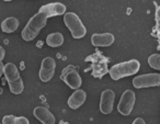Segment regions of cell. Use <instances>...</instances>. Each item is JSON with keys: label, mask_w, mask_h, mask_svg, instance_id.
<instances>
[{"label": "cell", "mask_w": 160, "mask_h": 124, "mask_svg": "<svg viewBox=\"0 0 160 124\" xmlns=\"http://www.w3.org/2000/svg\"><path fill=\"white\" fill-rule=\"evenodd\" d=\"M47 22V17L42 12L34 14L31 19L29 20L28 24L25 25V28L22 31V39L24 41H33L36 36L38 35V33L41 32V30L46 25Z\"/></svg>", "instance_id": "6da1fadb"}, {"label": "cell", "mask_w": 160, "mask_h": 124, "mask_svg": "<svg viewBox=\"0 0 160 124\" xmlns=\"http://www.w3.org/2000/svg\"><path fill=\"white\" fill-rule=\"evenodd\" d=\"M3 75L6 77L8 85H9L10 91L14 95H20L23 92L24 84L19 73V69L13 63H8L3 67Z\"/></svg>", "instance_id": "7a4b0ae2"}, {"label": "cell", "mask_w": 160, "mask_h": 124, "mask_svg": "<svg viewBox=\"0 0 160 124\" xmlns=\"http://www.w3.org/2000/svg\"><path fill=\"white\" fill-rule=\"evenodd\" d=\"M140 68V64L137 59H131L127 62L120 63L114 65L109 70V74L113 80H120L127 76H132L136 74Z\"/></svg>", "instance_id": "3957f363"}, {"label": "cell", "mask_w": 160, "mask_h": 124, "mask_svg": "<svg viewBox=\"0 0 160 124\" xmlns=\"http://www.w3.org/2000/svg\"><path fill=\"white\" fill-rule=\"evenodd\" d=\"M64 23L70 31L73 39H82L87 34V29L81 22L80 18L73 12H66L64 14Z\"/></svg>", "instance_id": "277c9868"}, {"label": "cell", "mask_w": 160, "mask_h": 124, "mask_svg": "<svg viewBox=\"0 0 160 124\" xmlns=\"http://www.w3.org/2000/svg\"><path fill=\"white\" fill-rule=\"evenodd\" d=\"M86 60H90L91 62V69H92V76L96 78H101L109 73V68H108V64H109L110 59L104 56L100 52H96L93 55L87 57Z\"/></svg>", "instance_id": "5b68a950"}, {"label": "cell", "mask_w": 160, "mask_h": 124, "mask_svg": "<svg viewBox=\"0 0 160 124\" xmlns=\"http://www.w3.org/2000/svg\"><path fill=\"white\" fill-rule=\"evenodd\" d=\"M60 79L68 87H70L71 89H76V90L79 89L82 84V79L78 73V69L72 65H69L66 68L62 69V74H60Z\"/></svg>", "instance_id": "8992f818"}, {"label": "cell", "mask_w": 160, "mask_h": 124, "mask_svg": "<svg viewBox=\"0 0 160 124\" xmlns=\"http://www.w3.org/2000/svg\"><path fill=\"white\" fill-rule=\"evenodd\" d=\"M136 96L133 90H126L123 92L121 100L118 104V111L122 115H129L133 111V108L135 106Z\"/></svg>", "instance_id": "52a82bcc"}, {"label": "cell", "mask_w": 160, "mask_h": 124, "mask_svg": "<svg viewBox=\"0 0 160 124\" xmlns=\"http://www.w3.org/2000/svg\"><path fill=\"white\" fill-rule=\"evenodd\" d=\"M133 86L137 89L160 86V74H146L137 76L133 79Z\"/></svg>", "instance_id": "ba28073f"}, {"label": "cell", "mask_w": 160, "mask_h": 124, "mask_svg": "<svg viewBox=\"0 0 160 124\" xmlns=\"http://www.w3.org/2000/svg\"><path fill=\"white\" fill-rule=\"evenodd\" d=\"M56 70V62L53 57H45L42 60L38 77L43 82H47L54 77Z\"/></svg>", "instance_id": "9c48e42d"}, {"label": "cell", "mask_w": 160, "mask_h": 124, "mask_svg": "<svg viewBox=\"0 0 160 124\" xmlns=\"http://www.w3.org/2000/svg\"><path fill=\"white\" fill-rule=\"evenodd\" d=\"M114 100H115V93L111 89L104 90L101 93L100 99V111L103 114H110L113 110Z\"/></svg>", "instance_id": "30bf717a"}, {"label": "cell", "mask_w": 160, "mask_h": 124, "mask_svg": "<svg viewBox=\"0 0 160 124\" xmlns=\"http://www.w3.org/2000/svg\"><path fill=\"white\" fill-rule=\"evenodd\" d=\"M40 12L44 13L47 17V19L51 17L55 16H62L66 13V6L60 3H52L44 5L40 8Z\"/></svg>", "instance_id": "8fae6325"}, {"label": "cell", "mask_w": 160, "mask_h": 124, "mask_svg": "<svg viewBox=\"0 0 160 124\" xmlns=\"http://www.w3.org/2000/svg\"><path fill=\"white\" fill-rule=\"evenodd\" d=\"M114 35L112 33H94L91 36V43L96 47H108L114 43Z\"/></svg>", "instance_id": "7c38bea8"}, {"label": "cell", "mask_w": 160, "mask_h": 124, "mask_svg": "<svg viewBox=\"0 0 160 124\" xmlns=\"http://www.w3.org/2000/svg\"><path fill=\"white\" fill-rule=\"evenodd\" d=\"M33 114L42 124H55L54 114L44 106H36L33 111Z\"/></svg>", "instance_id": "4fadbf2b"}, {"label": "cell", "mask_w": 160, "mask_h": 124, "mask_svg": "<svg viewBox=\"0 0 160 124\" xmlns=\"http://www.w3.org/2000/svg\"><path fill=\"white\" fill-rule=\"evenodd\" d=\"M86 99H87V93L81 89H77L68 99L69 108L72 110L80 108L86 102Z\"/></svg>", "instance_id": "5bb4252c"}, {"label": "cell", "mask_w": 160, "mask_h": 124, "mask_svg": "<svg viewBox=\"0 0 160 124\" xmlns=\"http://www.w3.org/2000/svg\"><path fill=\"white\" fill-rule=\"evenodd\" d=\"M19 20L14 17H9V18L5 19L1 23V30L5 33H12L19 28Z\"/></svg>", "instance_id": "9a60e30c"}, {"label": "cell", "mask_w": 160, "mask_h": 124, "mask_svg": "<svg viewBox=\"0 0 160 124\" xmlns=\"http://www.w3.org/2000/svg\"><path fill=\"white\" fill-rule=\"evenodd\" d=\"M46 44L51 47H59L64 44V35L59 32L51 33L46 38Z\"/></svg>", "instance_id": "2e32d148"}, {"label": "cell", "mask_w": 160, "mask_h": 124, "mask_svg": "<svg viewBox=\"0 0 160 124\" xmlns=\"http://www.w3.org/2000/svg\"><path fill=\"white\" fill-rule=\"evenodd\" d=\"M2 124H30L29 120L24 116L6 115L2 119Z\"/></svg>", "instance_id": "e0dca14e"}, {"label": "cell", "mask_w": 160, "mask_h": 124, "mask_svg": "<svg viewBox=\"0 0 160 124\" xmlns=\"http://www.w3.org/2000/svg\"><path fill=\"white\" fill-rule=\"evenodd\" d=\"M148 64L152 69L160 70V54H152L149 56Z\"/></svg>", "instance_id": "ac0fdd59"}, {"label": "cell", "mask_w": 160, "mask_h": 124, "mask_svg": "<svg viewBox=\"0 0 160 124\" xmlns=\"http://www.w3.org/2000/svg\"><path fill=\"white\" fill-rule=\"evenodd\" d=\"M156 31L158 34V39H159V47L160 49V7L157 8V11H156Z\"/></svg>", "instance_id": "d6986e66"}, {"label": "cell", "mask_w": 160, "mask_h": 124, "mask_svg": "<svg viewBox=\"0 0 160 124\" xmlns=\"http://www.w3.org/2000/svg\"><path fill=\"white\" fill-rule=\"evenodd\" d=\"M5 55H6V51L2 46H0V63L2 62V59L5 58Z\"/></svg>", "instance_id": "ffe728a7"}, {"label": "cell", "mask_w": 160, "mask_h": 124, "mask_svg": "<svg viewBox=\"0 0 160 124\" xmlns=\"http://www.w3.org/2000/svg\"><path fill=\"white\" fill-rule=\"evenodd\" d=\"M133 124H146V123H145V121L142 119V117H137V119L134 120Z\"/></svg>", "instance_id": "44dd1931"}, {"label": "cell", "mask_w": 160, "mask_h": 124, "mask_svg": "<svg viewBox=\"0 0 160 124\" xmlns=\"http://www.w3.org/2000/svg\"><path fill=\"white\" fill-rule=\"evenodd\" d=\"M3 64L2 63H0V78H1V76L3 75Z\"/></svg>", "instance_id": "7402d4cb"}, {"label": "cell", "mask_w": 160, "mask_h": 124, "mask_svg": "<svg viewBox=\"0 0 160 124\" xmlns=\"http://www.w3.org/2000/svg\"><path fill=\"white\" fill-rule=\"evenodd\" d=\"M59 124H70V123H68V122H65V121H60Z\"/></svg>", "instance_id": "603a6c76"}]
</instances>
